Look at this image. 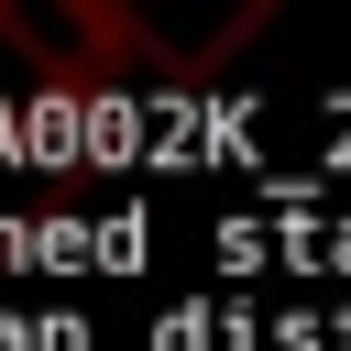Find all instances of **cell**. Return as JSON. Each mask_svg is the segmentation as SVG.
Returning a JSON list of instances; mask_svg holds the SVG:
<instances>
[{
  "instance_id": "6da1fadb",
  "label": "cell",
  "mask_w": 351,
  "mask_h": 351,
  "mask_svg": "<svg viewBox=\"0 0 351 351\" xmlns=\"http://www.w3.org/2000/svg\"><path fill=\"white\" fill-rule=\"evenodd\" d=\"M0 99H66V66H55V44L33 33L22 0H0Z\"/></svg>"
}]
</instances>
